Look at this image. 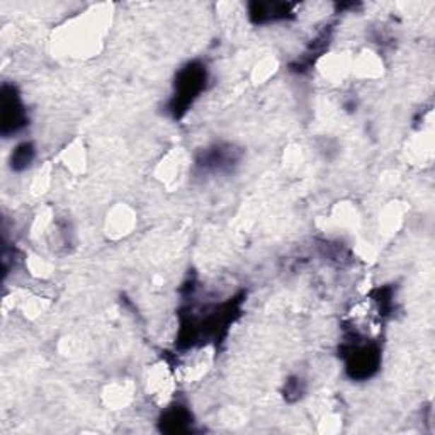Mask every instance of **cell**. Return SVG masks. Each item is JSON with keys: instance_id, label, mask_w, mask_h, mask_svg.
Wrapping results in <instances>:
<instances>
[{"instance_id": "6da1fadb", "label": "cell", "mask_w": 435, "mask_h": 435, "mask_svg": "<svg viewBox=\"0 0 435 435\" xmlns=\"http://www.w3.org/2000/svg\"><path fill=\"white\" fill-rule=\"evenodd\" d=\"M204 82H206V72L201 65L192 64L184 68L181 75H179L177 81V102H175V109L179 107H186L187 104L192 102V99L203 90Z\"/></svg>"}, {"instance_id": "7a4b0ae2", "label": "cell", "mask_w": 435, "mask_h": 435, "mask_svg": "<svg viewBox=\"0 0 435 435\" xmlns=\"http://www.w3.org/2000/svg\"><path fill=\"white\" fill-rule=\"evenodd\" d=\"M2 114H4V131H7V128L11 129H18L20 124H23V109H20V104L18 100V95L14 94V90H12L11 95L6 94V90H4L2 95Z\"/></svg>"}, {"instance_id": "3957f363", "label": "cell", "mask_w": 435, "mask_h": 435, "mask_svg": "<svg viewBox=\"0 0 435 435\" xmlns=\"http://www.w3.org/2000/svg\"><path fill=\"white\" fill-rule=\"evenodd\" d=\"M165 425H172L169 430H172V432H181L182 425L186 424V422H189V413L184 412L182 408H175L172 412H169L165 415Z\"/></svg>"}]
</instances>
